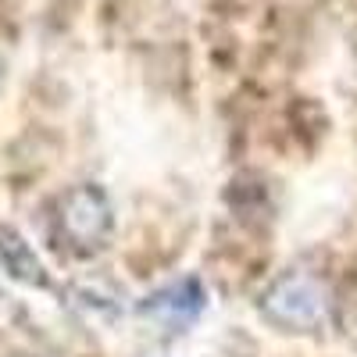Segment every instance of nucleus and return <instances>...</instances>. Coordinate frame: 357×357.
<instances>
[{
	"mask_svg": "<svg viewBox=\"0 0 357 357\" xmlns=\"http://www.w3.org/2000/svg\"><path fill=\"white\" fill-rule=\"evenodd\" d=\"M261 314L286 333H321L333 318V296L314 272H286L261 293Z\"/></svg>",
	"mask_w": 357,
	"mask_h": 357,
	"instance_id": "obj_1",
	"label": "nucleus"
},
{
	"mask_svg": "<svg viewBox=\"0 0 357 357\" xmlns=\"http://www.w3.org/2000/svg\"><path fill=\"white\" fill-rule=\"evenodd\" d=\"M54 229L65 240L68 250L75 254H97L114 229V211L104 190L97 186H72L61 200H57Z\"/></svg>",
	"mask_w": 357,
	"mask_h": 357,
	"instance_id": "obj_2",
	"label": "nucleus"
},
{
	"mask_svg": "<svg viewBox=\"0 0 357 357\" xmlns=\"http://www.w3.org/2000/svg\"><path fill=\"white\" fill-rule=\"evenodd\" d=\"M204 304H207L204 286H200L197 279H178V282H172V286L151 293V296L139 304V311H143L146 318L161 321L165 329H172V333L178 329V333H183L186 325H193V321L200 318Z\"/></svg>",
	"mask_w": 357,
	"mask_h": 357,
	"instance_id": "obj_3",
	"label": "nucleus"
},
{
	"mask_svg": "<svg viewBox=\"0 0 357 357\" xmlns=\"http://www.w3.org/2000/svg\"><path fill=\"white\" fill-rule=\"evenodd\" d=\"M0 264H4V272L15 279V282H25V286H47V268L43 261L36 257V250L25 243V236L11 225L0 222Z\"/></svg>",
	"mask_w": 357,
	"mask_h": 357,
	"instance_id": "obj_4",
	"label": "nucleus"
}]
</instances>
